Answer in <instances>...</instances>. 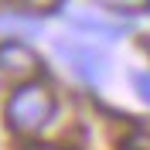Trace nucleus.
I'll return each instance as SVG.
<instances>
[{"label":"nucleus","mask_w":150,"mask_h":150,"mask_svg":"<svg viewBox=\"0 0 150 150\" xmlns=\"http://www.w3.org/2000/svg\"><path fill=\"white\" fill-rule=\"evenodd\" d=\"M17 7L24 14H55L62 7V0H17Z\"/></svg>","instance_id":"5"},{"label":"nucleus","mask_w":150,"mask_h":150,"mask_svg":"<svg viewBox=\"0 0 150 150\" xmlns=\"http://www.w3.org/2000/svg\"><path fill=\"white\" fill-rule=\"evenodd\" d=\"M133 89H137L140 99L150 106V72H133Z\"/></svg>","instance_id":"6"},{"label":"nucleus","mask_w":150,"mask_h":150,"mask_svg":"<svg viewBox=\"0 0 150 150\" xmlns=\"http://www.w3.org/2000/svg\"><path fill=\"white\" fill-rule=\"evenodd\" d=\"M58 55L72 65V72L79 75L82 82H103L106 75H109L106 55L96 51V48H89V45H82V41H62V45H58Z\"/></svg>","instance_id":"2"},{"label":"nucleus","mask_w":150,"mask_h":150,"mask_svg":"<svg viewBox=\"0 0 150 150\" xmlns=\"http://www.w3.org/2000/svg\"><path fill=\"white\" fill-rule=\"evenodd\" d=\"M41 72V58L31 51L24 41H0V75L10 79H34Z\"/></svg>","instance_id":"3"},{"label":"nucleus","mask_w":150,"mask_h":150,"mask_svg":"<svg viewBox=\"0 0 150 150\" xmlns=\"http://www.w3.org/2000/svg\"><path fill=\"white\" fill-rule=\"evenodd\" d=\"M103 10H112V14H147L150 0H96Z\"/></svg>","instance_id":"4"},{"label":"nucleus","mask_w":150,"mask_h":150,"mask_svg":"<svg viewBox=\"0 0 150 150\" xmlns=\"http://www.w3.org/2000/svg\"><path fill=\"white\" fill-rule=\"evenodd\" d=\"M51 116H55V92L48 89L45 82H34V79H28L24 85H17L14 92H10L7 106H4V120H7V126L17 137H34V133H41L51 123Z\"/></svg>","instance_id":"1"},{"label":"nucleus","mask_w":150,"mask_h":150,"mask_svg":"<svg viewBox=\"0 0 150 150\" xmlns=\"http://www.w3.org/2000/svg\"><path fill=\"white\" fill-rule=\"evenodd\" d=\"M31 150H55V147H45V143H34Z\"/></svg>","instance_id":"7"}]
</instances>
